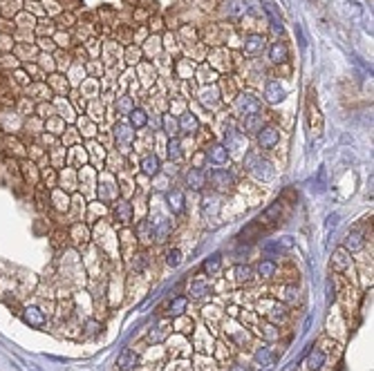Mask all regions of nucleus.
Returning <instances> with one entry per match:
<instances>
[{
  "label": "nucleus",
  "mask_w": 374,
  "mask_h": 371,
  "mask_svg": "<svg viewBox=\"0 0 374 371\" xmlns=\"http://www.w3.org/2000/svg\"><path fill=\"white\" fill-rule=\"evenodd\" d=\"M311 3H314V0H311Z\"/></svg>",
  "instance_id": "36"
},
{
  "label": "nucleus",
  "mask_w": 374,
  "mask_h": 371,
  "mask_svg": "<svg viewBox=\"0 0 374 371\" xmlns=\"http://www.w3.org/2000/svg\"><path fill=\"white\" fill-rule=\"evenodd\" d=\"M206 293H209V282H204V279H195L193 284H191V295L193 297H204Z\"/></svg>",
  "instance_id": "22"
},
{
  "label": "nucleus",
  "mask_w": 374,
  "mask_h": 371,
  "mask_svg": "<svg viewBox=\"0 0 374 371\" xmlns=\"http://www.w3.org/2000/svg\"><path fill=\"white\" fill-rule=\"evenodd\" d=\"M238 110L244 114V117H251V114H258L260 112V101L251 94H242L238 99Z\"/></svg>",
  "instance_id": "5"
},
{
  "label": "nucleus",
  "mask_w": 374,
  "mask_h": 371,
  "mask_svg": "<svg viewBox=\"0 0 374 371\" xmlns=\"http://www.w3.org/2000/svg\"><path fill=\"white\" fill-rule=\"evenodd\" d=\"M186 184H189V188H193V190H202L206 184V172L202 168H191L186 172Z\"/></svg>",
  "instance_id": "7"
},
{
  "label": "nucleus",
  "mask_w": 374,
  "mask_h": 371,
  "mask_svg": "<svg viewBox=\"0 0 374 371\" xmlns=\"http://www.w3.org/2000/svg\"><path fill=\"white\" fill-rule=\"evenodd\" d=\"M166 264H168V266H179L181 264V253H179V248H168L166 250Z\"/></svg>",
  "instance_id": "24"
},
{
  "label": "nucleus",
  "mask_w": 374,
  "mask_h": 371,
  "mask_svg": "<svg viewBox=\"0 0 374 371\" xmlns=\"http://www.w3.org/2000/svg\"><path fill=\"white\" fill-rule=\"evenodd\" d=\"M287 45L285 43H276V45L271 47V61L273 63H285L287 61Z\"/></svg>",
  "instance_id": "21"
},
{
  "label": "nucleus",
  "mask_w": 374,
  "mask_h": 371,
  "mask_svg": "<svg viewBox=\"0 0 374 371\" xmlns=\"http://www.w3.org/2000/svg\"><path fill=\"white\" fill-rule=\"evenodd\" d=\"M139 237H141V242H148L150 237V230H148V224L146 221H141V226H139Z\"/></svg>",
  "instance_id": "29"
},
{
  "label": "nucleus",
  "mask_w": 374,
  "mask_h": 371,
  "mask_svg": "<svg viewBox=\"0 0 374 371\" xmlns=\"http://www.w3.org/2000/svg\"><path fill=\"white\" fill-rule=\"evenodd\" d=\"M262 47H265V38L262 36H249L247 45H244V52H247V54H258Z\"/></svg>",
  "instance_id": "20"
},
{
  "label": "nucleus",
  "mask_w": 374,
  "mask_h": 371,
  "mask_svg": "<svg viewBox=\"0 0 374 371\" xmlns=\"http://www.w3.org/2000/svg\"><path fill=\"white\" fill-rule=\"evenodd\" d=\"M132 217V208L130 204H126V201H119L117 206H114V219L119 221V224H128Z\"/></svg>",
  "instance_id": "10"
},
{
  "label": "nucleus",
  "mask_w": 374,
  "mask_h": 371,
  "mask_svg": "<svg viewBox=\"0 0 374 371\" xmlns=\"http://www.w3.org/2000/svg\"><path fill=\"white\" fill-rule=\"evenodd\" d=\"M282 88H280V83L278 81H269L267 83V99L271 101V103H278V101H282Z\"/></svg>",
  "instance_id": "18"
},
{
  "label": "nucleus",
  "mask_w": 374,
  "mask_h": 371,
  "mask_svg": "<svg viewBox=\"0 0 374 371\" xmlns=\"http://www.w3.org/2000/svg\"><path fill=\"white\" fill-rule=\"evenodd\" d=\"M168 206H170V210L175 215H179L181 210H184V195H181V190L168 192Z\"/></svg>",
  "instance_id": "14"
},
{
  "label": "nucleus",
  "mask_w": 374,
  "mask_h": 371,
  "mask_svg": "<svg viewBox=\"0 0 374 371\" xmlns=\"http://www.w3.org/2000/svg\"><path fill=\"white\" fill-rule=\"evenodd\" d=\"M117 134L121 137V141H126V143H128V141H132V134H128V130H126V128H119V130H117Z\"/></svg>",
  "instance_id": "31"
},
{
  "label": "nucleus",
  "mask_w": 374,
  "mask_h": 371,
  "mask_svg": "<svg viewBox=\"0 0 374 371\" xmlns=\"http://www.w3.org/2000/svg\"><path fill=\"white\" fill-rule=\"evenodd\" d=\"M43 179H45V181L50 179V184H52V186L56 184V175H54V172H52V170H43Z\"/></svg>",
  "instance_id": "32"
},
{
  "label": "nucleus",
  "mask_w": 374,
  "mask_h": 371,
  "mask_svg": "<svg viewBox=\"0 0 374 371\" xmlns=\"http://www.w3.org/2000/svg\"><path fill=\"white\" fill-rule=\"evenodd\" d=\"M23 320L27 322L30 326H34V329H43L45 326V313L41 309H36V306H25L23 309Z\"/></svg>",
  "instance_id": "4"
},
{
  "label": "nucleus",
  "mask_w": 374,
  "mask_h": 371,
  "mask_svg": "<svg viewBox=\"0 0 374 371\" xmlns=\"http://www.w3.org/2000/svg\"><path fill=\"white\" fill-rule=\"evenodd\" d=\"M256 362L260 364V367H271V364L276 362V355H273V351L269 346H260V349L256 351Z\"/></svg>",
  "instance_id": "11"
},
{
  "label": "nucleus",
  "mask_w": 374,
  "mask_h": 371,
  "mask_svg": "<svg viewBox=\"0 0 374 371\" xmlns=\"http://www.w3.org/2000/svg\"><path fill=\"white\" fill-rule=\"evenodd\" d=\"M191 329H193V322H189V320L179 322V331H191Z\"/></svg>",
  "instance_id": "33"
},
{
  "label": "nucleus",
  "mask_w": 374,
  "mask_h": 371,
  "mask_svg": "<svg viewBox=\"0 0 374 371\" xmlns=\"http://www.w3.org/2000/svg\"><path fill=\"white\" fill-rule=\"evenodd\" d=\"M233 175L229 170H213L211 172V186L215 188L218 192H229L233 188Z\"/></svg>",
  "instance_id": "3"
},
{
  "label": "nucleus",
  "mask_w": 374,
  "mask_h": 371,
  "mask_svg": "<svg viewBox=\"0 0 374 371\" xmlns=\"http://www.w3.org/2000/svg\"><path fill=\"white\" fill-rule=\"evenodd\" d=\"M181 125H184L186 132H195V130H198V119H195L193 114H186V117L181 119Z\"/></svg>",
  "instance_id": "28"
},
{
  "label": "nucleus",
  "mask_w": 374,
  "mask_h": 371,
  "mask_svg": "<svg viewBox=\"0 0 374 371\" xmlns=\"http://www.w3.org/2000/svg\"><path fill=\"white\" fill-rule=\"evenodd\" d=\"M233 275H236V282L238 284H249L251 282V277H253V268L251 266H236L233 268Z\"/></svg>",
  "instance_id": "15"
},
{
  "label": "nucleus",
  "mask_w": 374,
  "mask_h": 371,
  "mask_svg": "<svg viewBox=\"0 0 374 371\" xmlns=\"http://www.w3.org/2000/svg\"><path fill=\"white\" fill-rule=\"evenodd\" d=\"M307 123H309V132L314 137L323 134V117H320V110L314 101V90L309 92V99H307Z\"/></svg>",
  "instance_id": "1"
},
{
  "label": "nucleus",
  "mask_w": 374,
  "mask_h": 371,
  "mask_svg": "<svg viewBox=\"0 0 374 371\" xmlns=\"http://www.w3.org/2000/svg\"><path fill=\"white\" fill-rule=\"evenodd\" d=\"M168 157L172 159V161H179L181 159V146H179V141H170V146H168Z\"/></svg>",
  "instance_id": "27"
},
{
  "label": "nucleus",
  "mask_w": 374,
  "mask_h": 371,
  "mask_svg": "<svg viewBox=\"0 0 374 371\" xmlns=\"http://www.w3.org/2000/svg\"><path fill=\"white\" fill-rule=\"evenodd\" d=\"M143 266H146V255H143V253L135 255V268H137V271H141Z\"/></svg>",
  "instance_id": "30"
},
{
  "label": "nucleus",
  "mask_w": 374,
  "mask_h": 371,
  "mask_svg": "<svg viewBox=\"0 0 374 371\" xmlns=\"http://www.w3.org/2000/svg\"><path fill=\"white\" fill-rule=\"evenodd\" d=\"M229 371H247V369H244V364H231Z\"/></svg>",
  "instance_id": "34"
},
{
  "label": "nucleus",
  "mask_w": 374,
  "mask_h": 371,
  "mask_svg": "<svg viewBox=\"0 0 374 371\" xmlns=\"http://www.w3.org/2000/svg\"><path fill=\"white\" fill-rule=\"evenodd\" d=\"M166 128L170 130V134L175 132V121H170V119H166Z\"/></svg>",
  "instance_id": "35"
},
{
  "label": "nucleus",
  "mask_w": 374,
  "mask_h": 371,
  "mask_svg": "<svg viewBox=\"0 0 374 371\" xmlns=\"http://www.w3.org/2000/svg\"><path fill=\"white\" fill-rule=\"evenodd\" d=\"M323 362H325V351H320V349H314L309 353V358H307V367L314 369V371L323 367Z\"/></svg>",
  "instance_id": "19"
},
{
  "label": "nucleus",
  "mask_w": 374,
  "mask_h": 371,
  "mask_svg": "<svg viewBox=\"0 0 374 371\" xmlns=\"http://www.w3.org/2000/svg\"><path fill=\"white\" fill-rule=\"evenodd\" d=\"M137 362H139V358H137L135 351L123 349L121 353H119V358H117V369L119 371H135Z\"/></svg>",
  "instance_id": "6"
},
{
  "label": "nucleus",
  "mask_w": 374,
  "mask_h": 371,
  "mask_svg": "<svg viewBox=\"0 0 374 371\" xmlns=\"http://www.w3.org/2000/svg\"><path fill=\"white\" fill-rule=\"evenodd\" d=\"M186 304H189V300H186L184 295L172 297L170 304H168V313H170V315H181V313L186 311Z\"/></svg>",
  "instance_id": "17"
},
{
  "label": "nucleus",
  "mask_w": 374,
  "mask_h": 371,
  "mask_svg": "<svg viewBox=\"0 0 374 371\" xmlns=\"http://www.w3.org/2000/svg\"><path fill=\"white\" fill-rule=\"evenodd\" d=\"M247 166H249V170L253 172V177H256V179H260V181H269L271 177H273V170H271L269 163L262 161V159H256L253 155L247 157Z\"/></svg>",
  "instance_id": "2"
},
{
  "label": "nucleus",
  "mask_w": 374,
  "mask_h": 371,
  "mask_svg": "<svg viewBox=\"0 0 374 371\" xmlns=\"http://www.w3.org/2000/svg\"><path fill=\"white\" fill-rule=\"evenodd\" d=\"M202 268H204L206 275H218L220 268H222V255H218V253L211 255V257L204 262V266H202Z\"/></svg>",
  "instance_id": "12"
},
{
  "label": "nucleus",
  "mask_w": 374,
  "mask_h": 371,
  "mask_svg": "<svg viewBox=\"0 0 374 371\" xmlns=\"http://www.w3.org/2000/svg\"><path fill=\"white\" fill-rule=\"evenodd\" d=\"M278 139H280V132H278L276 128H265V130H260V134H258V141H260V146L265 148V150H271V148L278 143Z\"/></svg>",
  "instance_id": "8"
},
{
  "label": "nucleus",
  "mask_w": 374,
  "mask_h": 371,
  "mask_svg": "<svg viewBox=\"0 0 374 371\" xmlns=\"http://www.w3.org/2000/svg\"><path fill=\"white\" fill-rule=\"evenodd\" d=\"M345 255H347V250H345V248H338V250H336V264H334V268H338V271H343V268L347 266V264H349V259L345 257Z\"/></svg>",
  "instance_id": "26"
},
{
  "label": "nucleus",
  "mask_w": 374,
  "mask_h": 371,
  "mask_svg": "<svg viewBox=\"0 0 374 371\" xmlns=\"http://www.w3.org/2000/svg\"><path fill=\"white\" fill-rule=\"evenodd\" d=\"M361 246H363L361 233H356V230H354V233H349L347 239H345V248H347V250H358Z\"/></svg>",
  "instance_id": "23"
},
{
  "label": "nucleus",
  "mask_w": 374,
  "mask_h": 371,
  "mask_svg": "<svg viewBox=\"0 0 374 371\" xmlns=\"http://www.w3.org/2000/svg\"><path fill=\"white\" fill-rule=\"evenodd\" d=\"M209 161L215 163V166H224L229 161V150L227 146H213L209 150Z\"/></svg>",
  "instance_id": "9"
},
{
  "label": "nucleus",
  "mask_w": 374,
  "mask_h": 371,
  "mask_svg": "<svg viewBox=\"0 0 374 371\" xmlns=\"http://www.w3.org/2000/svg\"><path fill=\"white\" fill-rule=\"evenodd\" d=\"M276 271H278V266H276V262H271V259H262V262L258 264V273H260V277H265V279H271L273 275H276Z\"/></svg>",
  "instance_id": "16"
},
{
  "label": "nucleus",
  "mask_w": 374,
  "mask_h": 371,
  "mask_svg": "<svg viewBox=\"0 0 374 371\" xmlns=\"http://www.w3.org/2000/svg\"><path fill=\"white\" fill-rule=\"evenodd\" d=\"M130 121H132L135 128H143L148 119H146V114H143L141 110H132V112H130Z\"/></svg>",
  "instance_id": "25"
},
{
  "label": "nucleus",
  "mask_w": 374,
  "mask_h": 371,
  "mask_svg": "<svg viewBox=\"0 0 374 371\" xmlns=\"http://www.w3.org/2000/svg\"><path fill=\"white\" fill-rule=\"evenodd\" d=\"M159 168H161V163H159V159H157L155 155H148L141 161V170L146 172V175H150V177H155L157 172H159Z\"/></svg>",
  "instance_id": "13"
}]
</instances>
